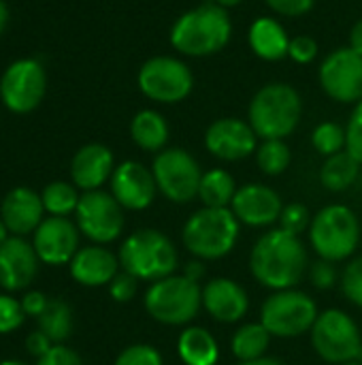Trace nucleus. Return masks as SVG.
Listing matches in <instances>:
<instances>
[{"mask_svg":"<svg viewBox=\"0 0 362 365\" xmlns=\"http://www.w3.org/2000/svg\"><path fill=\"white\" fill-rule=\"evenodd\" d=\"M250 272L271 291L294 289L309 272V257L301 235L284 229L262 233L250 252Z\"/></svg>","mask_w":362,"mask_h":365,"instance_id":"1","label":"nucleus"},{"mask_svg":"<svg viewBox=\"0 0 362 365\" xmlns=\"http://www.w3.org/2000/svg\"><path fill=\"white\" fill-rule=\"evenodd\" d=\"M233 38V19L228 9L215 2H203L183 11L171 26L169 41L173 49L188 58H207L220 53Z\"/></svg>","mask_w":362,"mask_h":365,"instance_id":"2","label":"nucleus"},{"mask_svg":"<svg viewBox=\"0 0 362 365\" xmlns=\"http://www.w3.org/2000/svg\"><path fill=\"white\" fill-rule=\"evenodd\" d=\"M303 118V98L297 88L286 81L265 83L250 101L247 122L258 139H286Z\"/></svg>","mask_w":362,"mask_h":365,"instance_id":"3","label":"nucleus"},{"mask_svg":"<svg viewBox=\"0 0 362 365\" xmlns=\"http://www.w3.org/2000/svg\"><path fill=\"white\" fill-rule=\"evenodd\" d=\"M239 233L241 222L230 207H203L186 220L181 242L194 259L218 261L235 250Z\"/></svg>","mask_w":362,"mask_h":365,"instance_id":"4","label":"nucleus"},{"mask_svg":"<svg viewBox=\"0 0 362 365\" xmlns=\"http://www.w3.org/2000/svg\"><path fill=\"white\" fill-rule=\"evenodd\" d=\"M117 259L124 272L145 282L162 280L177 269V250L173 242L156 229L130 233L119 246Z\"/></svg>","mask_w":362,"mask_h":365,"instance_id":"5","label":"nucleus"},{"mask_svg":"<svg viewBox=\"0 0 362 365\" xmlns=\"http://www.w3.org/2000/svg\"><path fill=\"white\" fill-rule=\"evenodd\" d=\"M361 242L358 216L341 203L322 207L309 225V244L324 261L339 263L350 259Z\"/></svg>","mask_w":362,"mask_h":365,"instance_id":"6","label":"nucleus"},{"mask_svg":"<svg viewBox=\"0 0 362 365\" xmlns=\"http://www.w3.org/2000/svg\"><path fill=\"white\" fill-rule=\"evenodd\" d=\"M203 308V287L188 276H166L151 282L145 293L147 314L169 327L192 323Z\"/></svg>","mask_w":362,"mask_h":365,"instance_id":"7","label":"nucleus"},{"mask_svg":"<svg viewBox=\"0 0 362 365\" xmlns=\"http://www.w3.org/2000/svg\"><path fill=\"white\" fill-rule=\"evenodd\" d=\"M137 86L154 103L177 105L192 94L194 73L177 56H154L139 66Z\"/></svg>","mask_w":362,"mask_h":365,"instance_id":"8","label":"nucleus"},{"mask_svg":"<svg viewBox=\"0 0 362 365\" xmlns=\"http://www.w3.org/2000/svg\"><path fill=\"white\" fill-rule=\"evenodd\" d=\"M312 344L329 364H362V334L358 323L344 310L331 308L318 314L312 327Z\"/></svg>","mask_w":362,"mask_h":365,"instance_id":"9","label":"nucleus"},{"mask_svg":"<svg viewBox=\"0 0 362 365\" xmlns=\"http://www.w3.org/2000/svg\"><path fill=\"white\" fill-rule=\"evenodd\" d=\"M316 302L297 289L273 291L260 308V323L273 338H299L312 331L318 319Z\"/></svg>","mask_w":362,"mask_h":365,"instance_id":"10","label":"nucleus"},{"mask_svg":"<svg viewBox=\"0 0 362 365\" xmlns=\"http://www.w3.org/2000/svg\"><path fill=\"white\" fill-rule=\"evenodd\" d=\"M158 192L173 203H190L198 197L203 169L198 160L183 148H164L151 163Z\"/></svg>","mask_w":362,"mask_h":365,"instance_id":"11","label":"nucleus"},{"mask_svg":"<svg viewBox=\"0 0 362 365\" xmlns=\"http://www.w3.org/2000/svg\"><path fill=\"white\" fill-rule=\"evenodd\" d=\"M47 92L45 66L34 58L11 62L0 77V101L11 113L34 111Z\"/></svg>","mask_w":362,"mask_h":365,"instance_id":"12","label":"nucleus"},{"mask_svg":"<svg viewBox=\"0 0 362 365\" xmlns=\"http://www.w3.org/2000/svg\"><path fill=\"white\" fill-rule=\"evenodd\" d=\"M318 81L324 94L341 105L362 101V56L352 47H337L320 62Z\"/></svg>","mask_w":362,"mask_h":365,"instance_id":"13","label":"nucleus"},{"mask_svg":"<svg viewBox=\"0 0 362 365\" xmlns=\"http://www.w3.org/2000/svg\"><path fill=\"white\" fill-rule=\"evenodd\" d=\"M75 216L79 231L94 244H111L124 231V207L105 190L83 192Z\"/></svg>","mask_w":362,"mask_h":365,"instance_id":"14","label":"nucleus"},{"mask_svg":"<svg viewBox=\"0 0 362 365\" xmlns=\"http://www.w3.org/2000/svg\"><path fill=\"white\" fill-rule=\"evenodd\" d=\"M205 148L211 156L237 163L250 158L258 150V135L250 126V122L241 118H218L205 130Z\"/></svg>","mask_w":362,"mask_h":365,"instance_id":"15","label":"nucleus"},{"mask_svg":"<svg viewBox=\"0 0 362 365\" xmlns=\"http://www.w3.org/2000/svg\"><path fill=\"white\" fill-rule=\"evenodd\" d=\"M158 186L151 169L137 160H124L111 175V195L124 210L141 212L147 210L156 199Z\"/></svg>","mask_w":362,"mask_h":365,"instance_id":"16","label":"nucleus"},{"mask_svg":"<svg viewBox=\"0 0 362 365\" xmlns=\"http://www.w3.org/2000/svg\"><path fill=\"white\" fill-rule=\"evenodd\" d=\"M230 210L241 225L254 227V229H267L280 222L284 203H282V197L271 186L245 184L237 188Z\"/></svg>","mask_w":362,"mask_h":365,"instance_id":"17","label":"nucleus"},{"mask_svg":"<svg viewBox=\"0 0 362 365\" xmlns=\"http://www.w3.org/2000/svg\"><path fill=\"white\" fill-rule=\"evenodd\" d=\"M34 250L38 259L47 265L70 263L79 252V231L62 216H49L34 231Z\"/></svg>","mask_w":362,"mask_h":365,"instance_id":"18","label":"nucleus"},{"mask_svg":"<svg viewBox=\"0 0 362 365\" xmlns=\"http://www.w3.org/2000/svg\"><path fill=\"white\" fill-rule=\"evenodd\" d=\"M203 308L218 323H239L250 310L245 289L230 278H213L203 287Z\"/></svg>","mask_w":362,"mask_h":365,"instance_id":"19","label":"nucleus"},{"mask_svg":"<svg viewBox=\"0 0 362 365\" xmlns=\"http://www.w3.org/2000/svg\"><path fill=\"white\" fill-rule=\"evenodd\" d=\"M38 261L32 244L21 237H9L0 246V287L6 291H23L34 280Z\"/></svg>","mask_w":362,"mask_h":365,"instance_id":"20","label":"nucleus"},{"mask_svg":"<svg viewBox=\"0 0 362 365\" xmlns=\"http://www.w3.org/2000/svg\"><path fill=\"white\" fill-rule=\"evenodd\" d=\"M115 171L113 152L102 143H87L77 150L70 160V178L77 188L83 192L100 190V186L111 180Z\"/></svg>","mask_w":362,"mask_h":365,"instance_id":"21","label":"nucleus"},{"mask_svg":"<svg viewBox=\"0 0 362 365\" xmlns=\"http://www.w3.org/2000/svg\"><path fill=\"white\" fill-rule=\"evenodd\" d=\"M43 199L32 188H13L0 205V218L15 235H28L43 222Z\"/></svg>","mask_w":362,"mask_h":365,"instance_id":"22","label":"nucleus"},{"mask_svg":"<svg viewBox=\"0 0 362 365\" xmlns=\"http://www.w3.org/2000/svg\"><path fill=\"white\" fill-rule=\"evenodd\" d=\"M119 274V259L102 246H85L70 261V276L83 287H105Z\"/></svg>","mask_w":362,"mask_h":365,"instance_id":"23","label":"nucleus"},{"mask_svg":"<svg viewBox=\"0 0 362 365\" xmlns=\"http://www.w3.org/2000/svg\"><path fill=\"white\" fill-rule=\"evenodd\" d=\"M290 38L292 36L282 26V21L271 15L254 19L247 30V45L252 53L265 62H280L288 58Z\"/></svg>","mask_w":362,"mask_h":365,"instance_id":"24","label":"nucleus"},{"mask_svg":"<svg viewBox=\"0 0 362 365\" xmlns=\"http://www.w3.org/2000/svg\"><path fill=\"white\" fill-rule=\"evenodd\" d=\"M130 137L137 148L145 152H162L169 143L171 128L166 118L156 109H141L130 122Z\"/></svg>","mask_w":362,"mask_h":365,"instance_id":"25","label":"nucleus"},{"mask_svg":"<svg viewBox=\"0 0 362 365\" xmlns=\"http://www.w3.org/2000/svg\"><path fill=\"white\" fill-rule=\"evenodd\" d=\"M177 353L186 365H215L220 359L218 340L203 327H186L177 340Z\"/></svg>","mask_w":362,"mask_h":365,"instance_id":"26","label":"nucleus"},{"mask_svg":"<svg viewBox=\"0 0 362 365\" xmlns=\"http://www.w3.org/2000/svg\"><path fill=\"white\" fill-rule=\"evenodd\" d=\"M358 173L361 163L348 150H344L324 160L320 169V182L331 192H344L358 180Z\"/></svg>","mask_w":362,"mask_h":365,"instance_id":"27","label":"nucleus"},{"mask_svg":"<svg viewBox=\"0 0 362 365\" xmlns=\"http://www.w3.org/2000/svg\"><path fill=\"white\" fill-rule=\"evenodd\" d=\"M237 195V182L226 169H209L203 173L198 186V199L203 207H230Z\"/></svg>","mask_w":362,"mask_h":365,"instance_id":"28","label":"nucleus"},{"mask_svg":"<svg viewBox=\"0 0 362 365\" xmlns=\"http://www.w3.org/2000/svg\"><path fill=\"white\" fill-rule=\"evenodd\" d=\"M271 338L273 336L267 331V327L262 323H245L235 331V336L230 340L233 355L239 359V364L260 359L269 351Z\"/></svg>","mask_w":362,"mask_h":365,"instance_id":"29","label":"nucleus"},{"mask_svg":"<svg viewBox=\"0 0 362 365\" xmlns=\"http://www.w3.org/2000/svg\"><path fill=\"white\" fill-rule=\"evenodd\" d=\"M36 321H38V331H43L53 344L64 342L73 331V312L68 304L62 299H49L43 314Z\"/></svg>","mask_w":362,"mask_h":365,"instance_id":"30","label":"nucleus"},{"mask_svg":"<svg viewBox=\"0 0 362 365\" xmlns=\"http://www.w3.org/2000/svg\"><path fill=\"white\" fill-rule=\"evenodd\" d=\"M41 199H43L45 212H49L51 216L66 218L68 214L77 212V205H79L81 195L77 192V186L75 184H68V182H51L41 192Z\"/></svg>","mask_w":362,"mask_h":365,"instance_id":"31","label":"nucleus"},{"mask_svg":"<svg viewBox=\"0 0 362 365\" xmlns=\"http://www.w3.org/2000/svg\"><path fill=\"white\" fill-rule=\"evenodd\" d=\"M256 163L265 175H282L292 163V150L286 139H267L256 150Z\"/></svg>","mask_w":362,"mask_h":365,"instance_id":"32","label":"nucleus"},{"mask_svg":"<svg viewBox=\"0 0 362 365\" xmlns=\"http://www.w3.org/2000/svg\"><path fill=\"white\" fill-rule=\"evenodd\" d=\"M312 143L316 148L318 154H322L324 158L339 154L346 150V126H341L339 122H320L314 133H312Z\"/></svg>","mask_w":362,"mask_h":365,"instance_id":"33","label":"nucleus"},{"mask_svg":"<svg viewBox=\"0 0 362 365\" xmlns=\"http://www.w3.org/2000/svg\"><path fill=\"white\" fill-rule=\"evenodd\" d=\"M312 218L314 216H309V210L303 203H288L282 210L280 229H284L288 233H294V235H301V233L309 231Z\"/></svg>","mask_w":362,"mask_h":365,"instance_id":"34","label":"nucleus"},{"mask_svg":"<svg viewBox=\"0 0 362 365\" xmlns=\"http://www.w3.org/2000/svg\"><path fill=\"white\" fill-rule=\"evenodd\" d=\"M341 291L354 306L362 308V257L352 259L346 265L341 276Z\"/></svg>","mask_w":362,"mask_h":365,"instance_id":"35","label":"nucleus"},{"mask_svg":"<svg viewBox=\"0 0 362 365\" xmlns=\"http://www.w3.org/2000/svg\"><path fill=\"white\" fill-rule=\"evenodd\" d=\"M115 365H164V361H162V355L154 346L132 344L117 355Z\"/></svg>","mask_w":362,"mask_h":365,"instance_id":"36","label":"nucleus"},{"mask_svg":"<svg viewBox=\"0 0 362 365\" xmlns=\"http://www.w3.org/2000/svg\"><path fill=\"white\" fill-rule=\"evenodd\" d=\"M346 150L361 163L362 167V101L354 105L352 115L346 124Z\"/></svg>","mask_w":362,"mask_h":365,"instance_id":"37","label":"nucleus"},{"mask_svg":"<svg viewBox=\"0 0 362 365\" xmlns=\"http://www.w3.org/2000/svg\"><path fill=\"white\" fill-rule=\"evenodd\" d=\"M318 41L314 36L307 34H299L290 38V49H288V58L297 64H312L318 58Z\"/></svg>","mask_w":362,"mask_h":365,"instance_id":"38","label":"nucleus"},{"mask_svg":"<svg viewBox=\"0 0 362 365\" xmlns=\"http://www.w3.org/2000/svg\"><path fill=\"white\" fill-rule=\"evenodd\" d=\"M23 308L17 299L0 295V334L15 331L23 323Z\"/></svg>","mask_w":362,"mask_h":365,"instance_id":"39","label":"nucleus"},{"mask_svg":"<svg viewBox=\"0 0 362 365\" xmlns=\"http://www.w3.org/2000/svg\"><path fill=\"white\" fill-rule=\"evenodd\" d=\"M137 291H139V280H137L132 274L124 272V269H122V272L111 280V284H109L111 297H113L115 302H119V304L130 302V299L137 295Z\"/></svg>","mask_w":362,"mask_h":365,"instance_id":"40","label":"nucleus"},{"mask_svg":"<svg viewBox=\"0 0 362 365\" xmlns=\"http://www.w3.org/2000/svg\"><path fill=\"white\" fill-rule=\"evenodd\" d=\"M265 2L275 15L282 17H303L316 4V0H265Z\"/></svg>","mask_w":362,"mask_h":365,"instance_id":"41","label":"nucleus"},{"mask_svg":"<svg viewBox=\"0 0 362 365\" xmlns=\"http://www.w3.org/2000/svg\"><path fill=\"white\" fill-rule=\"evenodd\" d=\"M309 276H312V282L316 289H331L335 282H337V269H335V263L331 261H316L312 267H309Z\"/></svg>","mask_w":362,"mask_h":365,"instance_id":"42","label":"nucleus"},{"mask_svg":"<svg viewBox=\"0 0 362 365\" xmlns=\"http://www.w3.org/2000/svg\"><path fill=\"white\" fill-rule=\"evenodd\" d=\"M36 365H83L79 355L62 344H53L47 355H43Z\"/></svg>","mask_w":362,"mask_h":365,"instance_id":"43","label":"nucleus"},{"mask_svg":"<svg viewBox=\"0 0 362 365\" xmlns=\"http://www.w3.org/2000/svg\"><path fill=\"white\" fill-rule=\"evenodd\" d=\"M47 302H49V299H47L43 293H38V291H28L19 304H21V308H23V314H28V317H36V319H38V317L43 314V310H45Z\"/></svg>","mask_w":362,"mask_h":365,"instance_id":"44","label":"nucleus"},{"mask_svg":"<svg viewBox=\"0 0 362 365\" xmlns=\"http://www.w3.org/2000/svg\"><path fill=\"white\" fill-rule=\"evenodd\" d=\"M51 346H53V342H51L43 331H34V334H30V336H28V340H26V349H28V353H30V355H34L36 359H41L43 355H47V353L51 351Z\"/></svg>","mask_w":362,"mask_h":365,"instance_id":"45","label":"nucleus"},{"mask_svg":"<svg viewBox=\"0 0 362 365\" xmlns=\"http://www.w3.org/2000/svg\"><path fill=\"white\" fill-rule=\"evenodd\" d=\"M205 274H207L205 261H201V259H194V261H190V263L183 267V276H188V278L194 280V282H201V280L205 278Z\"/></svg>","mask_w":362,"mask_h":365,"instance_id":"46","label":"nucleus"},{"mask_svg":"<svg viewBox=\"0 0 362 365\" xmlns=\"http://www.w3.org/2000/svg\"><path fill=\"white\" fill-rule=\"evenodd\" d=\"M348 47H352L356 53L362 56V17L352 26V30H350V45Z\"/></svg>","mask_w":362,"mask_h":365,"instance_id":"47","label":"nucleus"},{"mask_svg":"<svg viewBox=\"0 0 362 365\" xmlns=\"http://www.w3.org/2000/svg\"><path fill=\"white\" fill-rule=\"evenodd\" d=\"M6 24H9V6L4 0H0V34L4 32Z\"/></svg>","mask_w":362,"mask_h":365,"instance_id":"48","label":"nucleus"},{"mask_svg":"<svg viewBox=\"0 0 362 365\" xmlns=\"http://www.w3.org/2000/svg\"><path fill=\"white\" fill-rule=\"evenodd\" d=\"M239 365H284L277 359H271V357H260V359H254V361H241Z\"/></svg>","mask_w":362,"mask_h":365,"instance_id":"49","label":"nucleus"},{"mask_svg":"<svg viewBox=\"0 0 362 365\" xmlns=\"http://www.w3.org/2000/svg\"><path fill=\"white\" fill-rule=\"evenodd\" d=\"M211 2H215V4H220V6H224V9H233V6L241 4L243 0H211Z\"/></svg>","mask_w":362,"mask_h":365,"instance_id":"50","label":"nucleus"},{"mask_svg":"<svg viewBox=\"0 0 362 365\" xmlns=\"http://www.w3.org/2000/svg\"><path fill=\"white\" fill-rule=\"evenodd\" d=\"M6 240H9V229H6V225L2 222V218H0V246H2Z\"/></svg>","mask_w":362,"mask_h":365,"instance_id":"51","label":"nucleus"},{"mask_svg":"<svg viewBox=\"0 0 362 365\" xmlns=\"http://www.w3.org/2000/svg\"><path fill=\"white\" fill-rule=\"evenodd\" d=\"M0 365H23L21 361H2Z\"/></svg>","mask_w":362,"mask_h":365,"instance_id":"52","label":"nucleus"},{"mask_svg":"<svg viewBox=\"0 0 362 365\" xmlns=\"http://www.w3.org/2000/svg\"><path fill=\"white\" fill-rule=\"evenodd\" d=\"M339 365H362L361 361H348V364H339Z\"/></svg>","mask_w":362,"mask_h":365,"instance_id":"53","label":"nucleus"}]
</instances>
